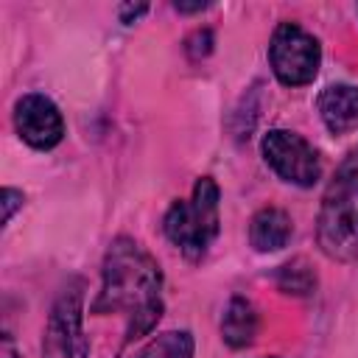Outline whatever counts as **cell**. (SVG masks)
I'll return each instance as SVG.
<instances>
[{"label":"cell","instance_id":"cell-1","mask_svg":"<svg viewBox=\"0 0 358 358\" xmlns=\"http://www.w3.org/2000/svg\"><path fill=\"white\" fill-rule=\"evenodd\" d=\"M162 274L148 252H143L134 241L117 238L103 260V285L92 305V313H129L126 338H137L148 333L162 310L159 299Z\"/></svg>","mask_w":358,"mask_h":358},{"label":"cell","instance_id":"cell-2","mask_svg":"<svg viewBox=\"0 0 358 358\" xmlns=\"http://www.w3.org/2000/svg\"><path fill=\"white\" fill-rule=\"evenodd\" d=\"M316 235L327 257H358V145L344 157L324 190Z\"/></svg>","mask_w":358,"mask_h":358},{"label":"cell","instance_id":"cell-3","mask_svg":"<svg viewBox=\"0 0 358 358\" xmlns=\"http://www.w3.org/2000/svg\"><path fill=\"white\" fill-rule=\"evenodd\" d=\"M165 235L185 257L196 260L218 235V187L210 176L199 179L187 201H173L165 215Z\"/></svg>","mask_w":358,"mask_h":358},{"label":"cell","instance_id":"cell-4","mask_svg":"<svg viewBox=\"0 0 358 358\" xmlns=\"http://www.w3.org/2000/svg\"><path fill=\"white\" fill-rule=\"evenodd\" d=\"M268 59H271L274 76L282 84L299 87L316 76L322 50H319V42L308 31H302L294 22H282V25H277V31L271 36Z\"/></svg>","mask_w":358,"mask_h":358},{"label":"cell","instance_id":"cell-5","mask_svg":"<svg viewBox=\"0 0 358 358\" xmlns=\"http://www.w3.org/2000/svg\"><path fill=\"white\" fill-rule=\"evenodd\" d=\"M263 157L285 182H294L302 187L313 185L322 173L313 145L285 129H274L263 137Z\"/></svg>","mask_w":358,"mask_h":358},{"label":"cell","instance_id":"cell-6","mask_svg":"<svg viewBox=\"0 0 358 358\" xmlns=\"http://www.w3.org/2000/svg\"><path fill=\"white\" fill-rule=\"evenodd\" d=\"M14 123H17L20 137L34 148H53L64 134V123H62L56 103L45 95H36V92L22 95L17 101Z\"/></svg>","mask_w":358,"mask_h":358},{"label":"cell","instance_id":"cell-7","mask_svg":"<svg viewBox=\"0 0 358 358\" xmlns=\"http://www.w3.org/2000/svg\"><path fill=\"white\" fill-rule=\"evenodd\" d=\"M84 336H81V294L70 291L62 294L50 313L48 336H45V355L48 358H84Z\"/></svg>","mask_w":358,"mask_h":358},{"label":"cell","instance_id":"cell-8","mask_svg":"<svg viewBox=\"0 0 358 358\" xmlns=\"http://www.w3.org/2000/svg\"><path fill=\"white\" fill-rule=\"evenodd\" d=\"M319 115L333 134H347L358 129V87L333 84L319 95Z\"/></svg>","mask_w":358,"mask_h":358},{"label":"cell","instance_id":"cell-9","mask_svg":"<svg viewBox=\"0 0 358 358\" xmlns=\"http://www.w3.org/2000/svg\"><path fill=\"white\" fill-rule=\"evenodd\" d=\"M291 238V218L280 207H263L249 224V241L257 252H277Z\"/></svg>","mask_w":358,"mask_h":358},{"label":"cell","instance_id":"cell-10","mask_svg":"<svg viewBox=\"0 0 358 358\" xmlns=\"http://www.w3.org/2000/svg\"><path fill=\"white\" fill-rule=\"evenodd\" d=\"M221 333H224V341L229 347L252 344V338L257 333V313H255L252 302H246L241 296L229 299V305L224 310V319H221Z\"/></svg>","mask_w":358,"mask_h":358},{"label":"cell","instance_id":"cell-11","mask_svg":"<svg viewBox=\"0 0 358 358\" xmlns=\"http://www.w3.org/2000/svg\"><path fill=\"white\" fill-rule=\"evenodd\" d=\"M134 358H193V338L185 330H171L151 338Z\"/></svg>","mask_w":358,"mask_h":358},{"label":"cell","instance_id":"cell-12","mask_svg":"<svg viewBox=\"0 0 358 358\" xmlns=\"http://www.w3.org/2000/svg\"><path fill=\"white\" fill-rule=\"evenodd\" d=\"M277 285H280V291H285V294L305 296V294L313 291L316 277H313V271L305 266V260H294V263H288V266L280 268V274H277Z\"/></svg>","mask_w":358,"mask_h":358},{"label":"cell","instance_id":"cell-13","mask_svg":"<svg viewBox=\"0 0 358 358\" xmlns=\"http://www.w3.org/2000/svg\"><path fill=\"white\" fill-rule=\"evenodd\" d=\"M22 201V193H17V190H11V187H6L3 190V221L8 224L11 221V215H14V210H17V204Z\"/></svg>","mask_w":358,"mask_h":358},{"label":"cell","instance_id":"cell-14","mask_svg":"<svg viewBox=\"0 0 358 358\" xmlns=\"http://www.w3.org/2000/svg\"><path fill=\"white\" fill-rule=\"evenodd\" d=\"M143 11H145V6H123L120 17H123V22H129V17H140Z\"/></svg>","mask_w":358,"mask_h":358},{"label":"cell","instance_id":"cell-15","mask_svg":"<svg viewBox=\"0 0 358 358\" xmlns=\"http://www.w3.org/2000/svg\"><path fill=\"white\" fill-rule=\"evenodd\" d=\"M207 8V3H176V11H204Z\"/></svg>","mask_w":358,"mask_h":358},{"label":"cell","instance_id":"cell-16","mask_svg":"<svg viewBox=\"0 0 358 358\" xmlns=\"http://www.w3.org/2000/svg\"><path fill=\"white\" fill-rule=\"evenodd\" d=\"M3 358H17V350H14L11 336H3Z\"/></svg>","mask_w":358,"mask_h":358}]
</instances>
